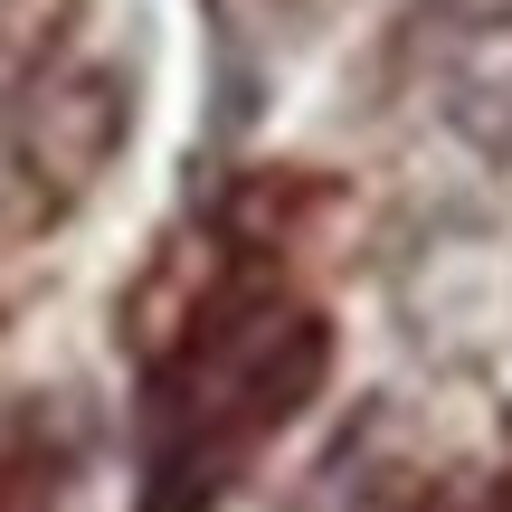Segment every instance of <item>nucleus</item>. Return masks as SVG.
Here are the masks:
<instances>
[{
    "instance_id": "obj_2",
    "label": "nucleus",
    "mask_w": 512,
    "mask_h": 512,
    "mask_svg": "<svg viewBox=\"0 0 512 512\" xmlns=\"http://www.w3.org/2000/svg\"><path fill=\"white\" fill-rule=\"evenodd\" d=\"M427 512H512V465H494V475H475V484H456V494L427 503Z\"/></svg>"
},
{
    "instance_id": "obj_1",
    "label": "nucleus",
    "mask_w": 512,
    "mask_h": 512,
    "mask_svg": "<svg viewBox=\"0 0 512 512\" xmlns=\"http://www.w3.org/2000/svg\"><path fill=\"white\" fill-rule=\"evenodd\" d=\"M332 313L294 275L285 219H238L209 285L143 370V512H219L332 380Z\"/></svg>"
}]
</instances>
